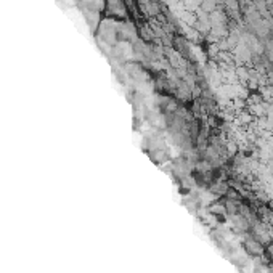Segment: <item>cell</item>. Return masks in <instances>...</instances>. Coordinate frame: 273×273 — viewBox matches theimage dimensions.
<instances>
[{
	"mask_svg": "<svg viewBox=\"0 0 273 273\" xmlns=\"http://www.w3.org/2000/svg\"><path fill=\"white\" fill-rule=\"evenodd\" d=\"M265 256H267L270 261H273V241L267 244V248H265Z\"/></svg>",
	"mask_w": 273,
	"mask_h": 273,
	"instance_id": "3957f363",
	"label": "cell"
},
{
	"mask_svg": "<svg viewBox=\"0 0 273 273\" xmlns=\"http://www.w3.org/2000/svg\"><path fill=\"white\" fill-rule=\"evenodd\" d=\"M232 219V227L236 233H240V235H246L251 232V225H249V222L243 217L241 214H236L233 215V217H230Z\"/></svg>",
	"mask_w": 273,
	"mask_h": 273,
	"instance_id": "7a4b0ae2",
	"label": "cell"
},
{
	"mask_svg": "<svg viewBox=\"0 0 273 273\" xmlns=\"http://www.w3.org/2000/svg\"><path fill=\"white\" fill-rule=\"evenodd\" d=\"M243 248H244V253H248L253 257H262L265 254V244H262L257 238H254L253 235L244 238Z\"/></svg>",
	"mask_w": 273,
	"mask_h": 273,
	"instance_id": "6da1fadb",
	"label": "cell"
}]
</instances>
